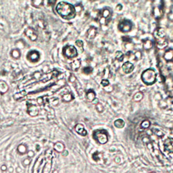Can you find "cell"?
Listing matches in <instances>:
<instances>
[{
    "label": "cell",
    "instance_id": "obj_13",
    "mask_svg": "<svg viewBox=\"0 0 173 173\" xmlns=\"http://www.w3.org/2000/svg\"><path fill=\"white\" fill-rule=\"evenodd\" d=\"M75 131L78 135L81 136H86L87 135V132L85 130V128H84V126L81 124H77L75 126Z\"/></svg>",
    "mask_w": 173,
    "mask_h": 173
},
{
    "label": "cell",
    "instance_id": "obj_35",
    "mask_svg": "<svg viewBox=\"0 0 173 173\" xmlns=\"http://www.w3.org/2000/svg\"><path fill=\"white\" fill-rule=\"evenodd\" d=\"M1 170H2V171H6L7 170V166H6V165H2L1 166Z\"/></svg>",
    "mask_w": 173,
    "mask_h": 173
},
{
    "label": "cell",
    "instance_id": "obj_6",
    "mask_svg": "<svg viewBox=\"0 0 173 173\" xmlns=\"http://www.w3.org/2000/svg\"><path fill=\"white\" fill-rule=\"evenodd\" d=\"M164 150L168 153H173V138H167L164 143Z\"/></svg>",
    "mask_w": 173,
    "mask_h": 173
},
{
    "label": "cell",
    "instance_id": "obj_3",
    "mask_svg": "<svg viewBox=\"0 0 173 173\" xmlns=\"http://www.w3.org/2000/svg\"><path fill=\"white\" fill-rule=\"evenodd\" d=\"M93 139L96 140L100 144H105L108 141V132L104 129L96 130L93 133Z\"/></svg>",
    "mask_w": 173,
    "mask_h": 173
},
{
    "label": "cell",
    "instance_id": "obj_18",
    "mask_svg": "<svg viewBox=\"0 0 173 173\" xmlns=\"http://www.w3.org/2000/svg\"><path fill=\"white\" fill-rule=\"evenodd\" d=\"M143 48L145 49V50H149L153 47V42L151 41V40L147 39V40L143 41Z\"/></svg>",
    "mask_w": 173,
    "mask_h": 173
},
{
    "label": "cell",
    "instance_id": "obj_41",
    "mask_svg": "<svg viewBox=\"0 0 173 173\" xmlns=\"http://www.w3.org/2000/svg\"><path fill=\"white\" fill-rule=\"evenodd\" d=\"M53 173H58V170H55L53 171Z\"/></svg>",
    "mask_w": 173,
    "mask_h": 173
},
{
    "label": "cell",
    "instance_id": "obj_26",
    "mask_svg": "<svg viewBox=\"0 0 173 173\" xmlns=\"http://www.w3.org/2000/svg\"><path fill=\"white\" fill-rule=\"evenodd\" d=\"M73 99H74V96H73L71 93H66V95H64V96H63V99H64V101H67V102L72 101Z\"/></svg>",
    "mask_w": 173,
    "mask_h": 173
},
{
    "label": "cell",
    "instance_id": "obj_2",
    "mask_svg": "<svg viewBox=\"0 0 173 173\" xmlns=\"http://www.w3.org/2000/svg\"><path fill=\"white\" fill-rule=\"evenodd\" d=\"M156 73L152 68L145 70L141 74V79L143 82L147 85H151L156 81Z\"/></svg>",
    "mask_w": 173,
    "mask_h": 173
},
{
    "label": "cell",
    "instance_id": "obj_22",
    "mask_svg": "<svg viewBox=\"0 0 173 173\" xmlns=\"http://www.w3.org/2000/svg\"><path fill=\"white\" fill-rule=\"evenodd\" d=\"M26 149H27V148L25 145H20L17 148L18 152L20 154H26Z\"/></svg>",
    "mask_w": 173,
    "mask_h": 173
},
{
    "label": "cell",
    "instance_id": "obj_14",
    "mask_svg": "<svg viewBox=\"0 0 173 173\" xmlns=\"http://www.w3.org/2000/svg\"><path fill=\"white\" fill-rule=\"evenodd\" d=\"M153 14H154V16L155 18L156 19H159L163 15V11H162V9L160 7L158 6H156L154 7V10H153Z\"/></svg>",
    "mask_w": 173,
    "mask_h": 173
},
{
    "label": "cell",
    "instance_id": "obj_20",
    "mask_svg": "<svg viewBox=\"0 0 173 173\" xmlns=\"http://www.w3.org/2000/svg\"><path fill=\"white\" fill-rule=\"evenodd\" d=\"M143 98V93L141 91H139L135 94L133 98V100L135 102H139L140 101L142 100Z\"/></svg>",
    "mask_w": 173,
    "mask_h": 173
},
{
    "label": "cell",
    "instance_id": "obj_28",
    "mask_svg": "<svg viewBox=\"0 0 173 173\" xmlns=\"http://www.w3.org/2000/svg\"><path fill=\"white\" fill-rule=\"evenodd\" d=\"M83 72L85 74H89L93 72V68L91 66H86V67L84 68L83 69Z\"/></svg>",
    "mask_w": 173,
    "mask_h": 173
},
{
    "label": "cell",
    "instance_id": "obj_10",
    "mask_svg": "<svg viewBox=\"0 0 173 173\" xmlns=\"http://www.w3.org/2000/svg\"><path fill=\"white\" fill-rule=\"evenodd\" d=\"M27 58L29 61L33 62H36L39 60V54L36 51H32L31 52L28 53Z\"/></svg>",
    "mask_w": 173,
    "mask_h": 173
},
{
    "label": "cell",
    "instance_id": "obj_31",
    "mask_svg": "<svg viewBox=\"0 0 173 173\" xmlns=\"http://www.w3.org/2000/svg\"><path fill=\"white\" fill-rule=\"evenodd\" d=\"M101 85L103 86H107L110 85V82L108 79H103L101 82Z\"/></svg>",
    "mask_w": 173,
    "mask_h": 173
},
{
    "label": "cell",
    "instance_id": "obj_36",
    "mask_svg": "<svg viewBox=\"0 0 173 173\" xmlns=\"http://www.w3.org/2000/svg\"><path fill=\"white\" fill-rule=\"evenodd\" d=\"M34 156V153L32 151H29L28 152V156L29 157V158H31V157H33Z\"/></svg>",
    "mask_w": 173,
    "mask_h": 173
},
{
    "label": "cell",
    "instance_id": "obj_39",
    "mask_svg": "<svg viewBox=\"0 0 173 173\" xmlns=\"http://www.w3.org/2000/svg\"><path fill=\"white\" fill-rule=\"evenodd\" d=\"M115 161L117 162V163H119L120 162V158L119 157H116V159H115Z\"/></svg>",
    "mask_w": 173,
    "mask_h": 173
},
{
    "label": "cell",
    "instance_id": "obj_12",
    "mask_svg": "<svg viewBox=\"0 0 173 173\" xmlns=\"http://www.w3.org/2000/svg\"><path fill=\"white\" fill-rule=\"evenodd\" d=\"M154 35L156 39H163V38H165V37H166V31L163 28H157L154 32Z\"/></svg>",
    "mask_w": 173,
    "mask_h": 173
},
{
    "label": "cell",
    "instance_id": "obj_16",
    "mask_svg": "<svg viewBox=\"0 0 173 173\" xmlns=\"http://www.w3.org/2000/svg\"><path fill=\"white\" fill-rule=\"evenodd\" d=\"M95 97H96V93H95V92L93 90L89 89L87 91L86 94V99L89 101L92 102L96 98Z\"/></svg>",
    "mask_w": 173,
    "mask_h": 173
},
{
    "label": "cell",
    "instance_id": "obj_30",
    "mask_svg": "<svg viewBox=\"0 0 173 173\" xmlns=\"http://www.w3.org/2000/svg\"><path fill=\"white\" fill-rule=\"evenodd\" d=\"M76 45L78 46V48H81V50L83 51V42L82 41H81V40H77L76 41Z\"/></svg>",
    "mask_w": 173,
    "mask_h": 173
},
{
    "label": "cell",
    "instance_id": "obj_38",
    "mask_svg": "<svg viewBox=\"0 0 173 173\" xmlns=\"http://www.w3.org/2000/svg\"><path fill=\"white\" fill-rule=\"evenodd\" d=\"M92 103H93V104H95V105H96L97 103H99V101H98V99H97V98H95V99H94V100H93V101H92Z\"/></svg>",
    "mask_w": 173,
    "mask_h": 173
},
{
    "label": "cell",
    "instance_id": "obj_7",
    "mask_svg": "<svg viewBox=\"0 0 173 173\" xmlns=\"http://www.w3.org/2000/svg\"><path fill=\"white\" fill-rule=\"evenodd\" d=\"M100 16H101V18L105 20V21L106 22V25H107V23H109L110 18H111V12L108 8L103 9L100 12ZM101 18H100L99 20H101Z\"/></svg>",
    "mask_w": 173,
    "mask_h": 173
},
{
    "label": "cell",
    "instance_id": "obj_11",
    "mask_svg": "<svg viewBox=\"0 0 173 173\" xmlns=\"http://www.w3.org/2000/svg\"><path fill=\"white\" fill-rule=\"evenodd\" d=\"M156 46L158 47V49H165L168 46V41L166 39V38H163V39H156Z\"/></svg>",
    "mask_w": 173,
    "mask_h": 173
},
{
    "label": "cell",
    "instance_id": "obj_29",
    "mask_svg": "<svg viewBox=\"0 0 173 173\" xmlns=\"http://www.w3.org/2000/svg\"><path fill=\"white\" fill-rule=\"evenodd\" d=\"M153 132H154V133L156 135H157V136H158V137H164V133H162V131H160V130H158V129H153Z\"/></svg>",
    "mask_w": 173,
    "mask_h": 173
},
{
    "label": "cell",
    "instance_id": "obj_40",
    "mask_svg": "<svg viewBox=\"0 0 173 173\" xmlns=\"http://www.w3.org/2000/svg\"><path fill=\"white\" fill-rule=\"evenodd\" d=\"M9 171H10V173H12V172H13V168H10L9 169Z\"/></svg>",
    "mask_w": 173,
    "mask_h": 173
},
{
    "label": "cell",
    "instance_id": "obj_33",
    "mask_svg": "<svg viewBox=\"0 0 173 173\" xmlns=\"http://www.w3.org/2000/svg\"><path fill=\"white\" fill-rule=\"evenodd\" d=\"M31 160L30 158H26L25 160H24V161L23 162V164L25 166H28V165L31 164Z\"/></svg>",
    "mask_w": 173,
    "mask_h": 173
},
{
    "label": "cell",
    "instance_id": "obj_15",
    "mask_svg": "<svg viewBox=\"0 0 173 173\" xmlns=\"http://www.w3.org/2000/svg\"><path fill=\"white\" fill-rule=\"evenodd\" d=\"M164 58L166 62H173V49H168V50L165 51L164 55Z\"/></svg>",
    "mask_w": 173,
    "mask_h": 173
},
{
    "label": "cell",
    "instance_id": "obj_1",
    "mask_svg": "<svg viewBox=\"0 0 173 173\" xmlns=\"http://www.w3.org/2000/svg\"><path fill=\"white\" fill-rule=\"evenodd\" d=\"M56 9L58 14L62 18L66 20L73 19L75 17L76 14L75 7L65 1H60L58 3Z\"/></svg>",
    "mask_w": 173,
    "mask_h": 173
},
{
    "label": "cell",
    "instance_id": "obj_21",
    "mask_svg": "<svg viewBox=\"0 0 173 173\" xmlns=\"http://www.w3.org/2000/svg\"><path fill=\"white\" fill-rule=\"evenodd\" d=\"M115 127H116L118 128H122L124 126L125 123L124 121L122 119H118V120H115L114 123Z\"/></svg>",
    "mask_w": 173,
    "mask_h": 173
},
{
    "label": "cell",
    "instance_id": "obj_5",
    "mask_svg": "<svg viewBox=\"0 0 173 173\" xmlns=\"http://www.w3.org/2000/svg\"><path fill=\"white\" fill-rule=\"evenodd\" d=\"M118 28L119 31L123 33H128L132 30L133 28V24L131 21L128 20H124L119 23L118 25Z\"/></svg>",
    "mask_w": 173,
    "mask_h": 173
},
{
    "label": "cell",
    "instance_id": "obj_8",
    "mask_svg": "<svg viewBox=\"0 0 173 173\" xmlns=\"http://www.w3.org/2000/svg\"><path fill=\"white\" fill-rule=\"evenodd\" d=\"M122 68H123L124 73H125L126 74H129V73H132L133 70H134V65L131 63L130 62H126L123 64Z\"/></svg>",
    "mask_w": 173,
    "mask_h": 173
},
{
    "label": "cell",
    "instance_id": "obj_17",
    "mask_svg": "<svg viewBox=\"0 0 173 173\" xmlns=\"http://www.w3.org/2000/svg\"><path fill=\"white\" fill-rule=\"evenodd\" d=\"M64 149H65V146L61 142H57L54 145V150L56 151L57 152L62 153L64 151Z\"/></svg>",
    "mask_w": 173,
    "mask_h": 173
},
{
    "label": "cell",
    "instance_id": "obj_32",
    "mask_svg": "<svg viewBox=\"0 0 173 173\" xmlns=\"http://www.w3.org/2000/svg\"><path fill=\"white\" fill-rule=\"evenodd\" d=\"M135 58L137 59V60H140V59L141 58V57H142V54H141V51H137L136 53H135Z\"/></svg>",
    "mask_w": 173,
    "mask_h": 173
},
{
    "label": "cell",
    "instance_id": "obj_25",
    "mask_svg": "<svg viewBox=\"0 0 173 173\" xmlns=\"http://www.w3.org/2000/svg\"><path fill=\"white\" fill-rule=\"evenodd\" d=\"M151 123L148 120H144L141 124V127L143 129H147L150 126Z\"/></svg>",
    "mask_w": 173,
    "mask_h": 173
},
{
    "label": "cell",
    "instance_id": "obj_43",
    "mask_svg": "<svg viewBox=\"0 0 173 173\" xmlns=\"http://www.w3.org/2000/svg\"><path fill=\"white\" fill-rule=\"evenodd\" d=\"M154 173V172H153V173Z\"/></svg>",
    "mask_w": 173,
    "mask_h": 173
},
{
    "label": "cell",
    "instance_id": "obj_34",
    "mask_svg": "<svg viewBox=\"0 0 173 173\" xmlns=\"http://www.w3.org/2000/svg\"><path fill=\"white\" fill-rule=\"evenodd\" d=\"M116 10H117L118 12H120L122 10H123V6L121 4H118L116 7Z\"/></svg>",
    "mask_w": 173,
    "mask_h": 173
},
{
    "label": "cell",
    "instance_id": "obj_23",
    "mask_svg": "<svg viewBox=\"0 0 173 173\" xmlns=\"http://www.w3.org/2000/svg\"><path fill=\"white\" fill-rule=\"evenodd\" d=\"M101 154L99 151H95V153H93L92 155V158L94 161L98 162L101 160Z\"/></svg>",
    "mask_w": 173,
    "mask_h": 173
},
{
    "label": "cell",
    "instance_id": "obj_19",
    "mask_svg": "<svg viewBox=\"0 0 173 173\" xmlns=\"http://www.w3.org/2000/svg\"><path fill=\"white\" fill-rule=\"evenodd\" d=\"M81 65V61L80 60H76L71 64L72 69L74 71H76L80 68Z\"/></svg>",
    "mask_w": 173,
    "mask_h": 173
},
{
    "label": "cell",
    "instance_id": "obj_4",
    "mask_svg": "<svg viewBox=\"0 0 173 173\" xmlns=\"http://www.w3.org/2000/svg\"><path fill=\"white\" fill-rule=\"evenodd\" d=\"M63 53L68 58H74L77 56V50L73 45H67L63 49Z\"/></svg>",
    "mask_w": 173,
    "mask_h": 173
},
{
    "label": "cell",
    "instance_id": "obj_24",
    "mask_svg": "<svg viewBox=\"0 0 173 173\" xmlns=\"http://www.w3.org/2000/svg\"><path fill=\"white\" fill-rule=\"evenodd\" d=\"M124 53L120 51H118L116 52V59L118 60L119 62H122L124 60Z\"/></svg>",
    "mask_w": 173,
    "mask_h": 173
},
{
    "label": "cell",
    "instance_id": "obj_9",
    "mask_svg": "<svg viewBox=\"0 0 173 173\" xmlns=\"http://www.w3.org/2000/svg\"><path fill=\"white\" fill-rule=\"evenodd\" d=\"M98 34V29L94 26H91L86 31V38L89 39H93L95 38Z\"/></svg>",
    "mask_w": 173,
    "mask_h": 173
},
{
    "label": "cell",
    "instance_id": "obj_37",
    "mask_svg": "<svg viewBox=\"0 0 173 173\" xmlns=\"http://www.w3.org/2000/svg\"><path fill=\"white\" fill-rule=\"evenodd\" d=\"M68 155V151L64 150V151L62 152V156H67Z\"/></svg>",
    "mask_w": 173,
    "mask_h": 173
},
{
    "label": "cell",
    "instance_id": "obj_42",
    "mask_svg": "<svg viewBox=\"0 0 173 173\" xmlns=\"http://www.w3.org/2000/svg\"><path fill=\"white\" fill-rule=\"evenodd\" d=\"M172 133H173V130H172Z\"/></svg>",
    "mask_w": 173,
    "mask_h": 173
},
{
    "label": "cell",
    "instance_id": "obj_27",
    "mask_svg": "<svg viewBox=\"0 0 173 173\" xmlns=\"http://www.w3.org/2000/svg\"><path fill=\"white\" fill-rule=\"evenodd\" d=\"M95 109H96V110H97L99 113H102V112L104 111V107H103V106L102 105V103L99 102V103H97V104L95 105Z\"/></svg>",
    "mask_w": 173,
    "mask_h": 173
}]
</instances>
